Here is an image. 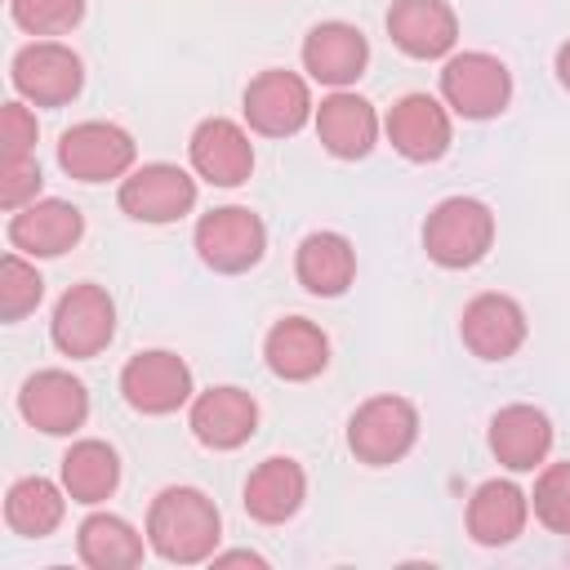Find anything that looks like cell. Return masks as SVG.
Listing matches in <instances>:
<instances>
[{"mask_svg": "<svg viewBox=\"0 0 570 570\" xmlns=\"http://www.w3.org/2000/svg\"><path fill=\"white\" fill-rule=\"evenodd\" d=\"M147 539L165 561L196 566V561L214 557V548L223 539V517L209 494H200L191 485H169L151 499Z\"/></svg>", "mask_w": 570, "mask_h": 570, "instance_id": "6da1fadb", "label": "cell"}, {"mask_svg": "<svg viewBox=\"0 0 570 570\" xmlns=\"http://www.w3.org/2000/svg\"><path fill=\"white\" fill-rule=\"evenodd\" d=\"M494 245V214L472 196L441 200L423 223V249L441 267H472Z\"/></svg>", "mask_w": 570, "mask_h": 570, "instance_id": "7a4b0ae2", "label": "cell"}, {"mask_svg": "<svg viewBox=\"0 0 570 570\" xmlns=\"http://www.w3.org/2000/svg\"><path fill=\"white\" fill-rule=\"evenodd\" d=\"M414 441H419V410L405 396H370L347 423V445L370 468L405 459Z\"/></svg>", "mask_w": 570, "mask_h": 570, "instance_id": "3957f363", "label": "cell"}, {"mask_svg": "<svg viewBox=\"0 0 570 570\" xmlns=\"http://www.w3.org/2000/svg\"><path fill=\"white\" fill-rule=\"evenodd\" d=\"M49 334H53V347L71 361H89L98 356L111 334H116V303L102 285H71L58 307H53V321H49Z\"/></svg>", "mask_w": 570, "mask_h": 570, "instance_id": "277c9868", "label": "cell"}, {"mask_svg": "<svg viewBox=\"0 0 570 570\" xmlns=\"http://www.w3.org/2000/svg\"><path fill=\"white\" fill-rule=\"evenodd\" d=\"M58 165L76 183L125 178L134 165V138L111 120H80L58 138Z\"/></svg>", "mask_w": 570, "mask_h": 570, "instance_id": "5b68a950", "label": "cell"}, {"mask_svg": "<svg viewBox=\"0 0 570 570\" xmlns=\"http://www.w3.org/2000/svg\"><path fill=\"white\" fill-rule=\"evenodd\" d=\"M441 94H445V102H450L459 116H468V120H490V116H499V111L508 107V98H512V76H508V67H503L494 53L472 49V53H454V58L441 67Z\"/></svg>", "mask_w": 570, "mask_h": 570, "instance_id": "8992f818", "label": "cell"}, {"mask_svg": "<svg viewBox=\"0 0 570 570\" xmlns=\"http://www.w3.org/2000/svg\"><path fill=\"white\" fill-rule=\"evenodd\" d=\"M263 249H267V227L245 205L209 209L196 223V254L214 272H245V267H254L263 258Z\"/></svg>", "mask_w": 570, "mask_h": 570, "instance_id": "52a82bcc", "label": "cell"}, {"mask_svg": "<svg viewBox=\"0 0 570 570\" xmlns=\"http://www.w3.org/2000/svg\"><path fill=\"white\" fill-rule=\"evenodd\" d=\"M9 76H13V89H18L27 102H36V107H62V102H71V98L80 94V85H85L80 58H76L67 45H58V40L22 45V49L13 53Z\"/></svg>", "mask_w": 570, "mask_h": 570, "instance_id": "ba28073f", "label": "cell"}, {"mask_svg": "<svg viewBox=\"0 0 570 570\" xmlns=\"http://www.w3.org/2000/svg\"><path fill=\"white\" fill-rule=\"evenodd\" d=\"M312 116V94H307V80L294 76V71H258L245 89V120L254 134H267V138H285V134H298Z\"/></svg>", "mask_w": 570, "mask_h": 570, "instance_id": "9c48e42d", "label": "cell"}, {"mask_svg": "<svg viewBox=\"0 0 570 570\" xmlns=\"http://www.w3.org/2000/svg\"><path fill=\"white\" fill-rule=\"evenodd\" d=\"M120 392L138 414H174L178 405L191 401V370L183 356H174L165 347L138 352L120 370Z\"/></svg>", "mask_w": 570, "mask_h": 570, "instance_id": "30bf717a", "label": "cell"}, {"mask_svg": "<svg viewBox=\"0 0 570 570\" xmlns=\"http://www.w3.org/2000/svg\"><path fill=\"white\" fill-rule=\"evenodd\" d=\"M196 205V178L178 165H142L120 183V209L138 223H174L191 214Z\"/></svg>", "mask_w": 570, "mask_h": 570, "instance_id": "8fae6325", "label": "cell"}, {"mask_svg": "<svg viewBox=\"0 0 570 570\" xmlns=\"http://www.w3.org/2000/svg\"><path fill=\"white\" fill-rule=\"evenodd\" d=\"M18 410H22V419L31 428H40L49 436H67L89 419V392L67 370H40V374H31L22 383Z\"/></svg>", "mask_w": 570, "mask_h": 570, "instance_id": "7c38bea8", "label": "cell"}, {"mask_svg": "<svg viewBox=\"0 0 570 570\" xmlns=\"http://www.w3.org/2000/svg\"><path fill=\"white\" fill-rule=\"evenodd\" d=\"M187 151H191V169L214 187H240L249 178V169H254L249 134L227 116L200 120L191 142H187Z\"/></svg>", "mask_w": 570, "mask_h": 570, "instance_id": "4fadbf2b", "label": "cell"}, {"mask_svg": "<svg viewBox=\"0 0 570 570\" xmlns=\"http://www.w3.org/2000/svg\"><path fill=\"white\" fill-rule=\"evenodd\" d=\"M459 330H463V343L472 347V356H481V361H508L525 343V312L508 294H476L463 307Z\"/></svg>", "mask_w": 570, "mask_h": 570, "instance_id": "5bb4252c", "label": "cell"}, {"mask_svg": "<svg viewBox=\"0 0 570 570\" xmlns=\"http://www.w3.org/2000/svg\"><path fill=\"white\" fill-rule=\"evenodd\" d=\"M387 36L410 58H441L459 40V18L445 0H392Z\"/></svg>", "mask_w": 570, "mask_h": 570, "instance_id": "9a60e30c", "label": "cell"}, {"mask_svg": "<svg viewBox=\"0 0 570 570\" xmlns=\"http://www.w3.org/2000/svg\"><path fill=\"white\" fill-rule=\"evenodd\" d=\"M80 236H85L80 209L67 205V200H53V196H49V200H31V205L13 209V218H9V240H13V249H22V254H31V258H58V254H67Z\"/></svg>", "mask_w": 570, "mask_h": 570, "instance_id": "2e32d148", "label": "cell"}, {"mask_svg": "<svg viewBox=\"0 0 570 570\" xmlns=\"http://www.w3.org/2000/svg\"><path fill=\"white\" fill-rule=\"evenodd\" d=\"M387 138L405 160H441L450 147V111L432 94H405L387 111Z\"/></svg>", "mask_w": 570, "mask_h": 570, "instance_id": "e0dca14e", "label": "cell"}, {"mask_svg": "<svg viewBox=\"0 0 570 570\" xmlns=\"http://www.w3.org/2000/svg\"><path fill=\"white\" fill-rule=\"evenodd\" d=\"M370 62V45L352 22H316L303 40V67L312 80L343 89L352 85Z\"/></svg>", "mask_w": 570, "mask_h": 570, "instance_id": "ac0fdd59", "label": "cell"}, {"mask_svg": "<svg viewBox=\"0 0 570 570\" xmlns=\"http://www.w3.org/2000/svg\"><path fill=\"white\" fill-rule=\"evenodd\" d=\"M258 428V401L240 387H209L191 401V432L209 450H236Z\"/></svg>", "mask_w": 570, "mask_h": 570, "instance_id": "d6986e66", "label": "cell"}, {"mask_svg": "<svg viewBox=\"0 0 570 570\" xmlns=\"http://www.w3.org/2000/svg\"><path fill=\"white\" fill-rule=\"evenodd\" d=\"M552 450V423L534 405H503L490 419V454L512 472H534Z\"/></svg>", "mask_w": 570, "mask_h": 570, "instance_id": "ffe728a7", "label": "cell"}, {"mask_svg": "<svg viewBox=\"0 0 570 570\" xmlns=\"http://www.w3.org/2000/svg\"><path fill=\"white\" fill-rule=\"evenodd\" d=\"M316 138L330 156L338 160H356L374 147L379 138V116L374 107L361 98V94H347V89H334L321 107H316Z\"/></svg>", "mask_w": 570, "mask_h": 570, "instance_id": "44dd1931", "label": "cell"}, {"mask_svg": "<svg viewBox=\"0 0 570 570\" xmlns=\"http://www.w3.org/2000/svg\"><path fill=\"white\" fill-rule=\"evenodd\" d=\"M263 356L272 365L276 379H289V383H303V379H316L330 361V338L321 325H312L307 316H285L267 330V343H263Z\"/></svg>", "mask_w": 570, "mask_h": 570, "instance_id": "7402d4cb", "label": "cell"}, {"mask_svg": "<svg viewBox=\"0 0 570 570\" xmlns=\"http://www.w3.org/2000/svg\"><path fill=\"white\" fill-rule=\"evenodd\" d=\"M307 476L294 459H263L245 481V512L263 525H281L303 508Z\"/></svg>", "mask_w": 570, "mask_h": 570, "instance_id": "603a6c76", "label": "cell"}, {"mask_svg": "<svg viewBox=\"0 0 570 570\" xmlns=\"http://www.w3.org/2000/svg\"><path fill=\"white\" fill-rule=\"evenodd\" d=\"M294 272H298V281H303L307 294L334 298L356 276V249L338 232H312V236H303V245L294 254Z\"/></svg>", "mask_w": 570, "mask_h": 570, "instance_id": "cb8c5ba5", "label": "cell"}, {"mask_svg": "<svg viewBox=\"0 0 570 570\" xmlns=\"http://www.w3.org/2000/svg\"><path fill=\"white\" fill-rule=\"evenodd\" d=\"M525 517H530V503L512 481H485L468 499V534L485 548L512 543L525 530Z\"/></svg>", "mask_w": 570, "mask_h": 570, "instance_id": "d4e9b609", "label": "cell"}, {"mask_svg": "<svg viewBox=\"0 0 570 570\" xmlns=\"http://www.w3.org/2000/svg\"><path fill=\"white\" fill-rule=\"evenodd\" d=\"M120 485V459L107 441H76L62 454V490L71 503H102Z\"/></svg>", "mask_w": 570, "mask_h": 570, "instance_id": "484cf974", "label": "cell"}, {"mask_svg": "<svg viewBox=\"0 0 570 570\" xmlns=\"http://www.w3.org/2000/svg\"><path fill=\"white\" fill-rule=\"evenodd\" d=\"M76 552L94 570H129V566L142 561V539H138V530L125 517L94 512L76 530Z\"/></svg>", "mask_w": 570, "mask_h": 570, "instance_id": "4316f807", "label": "cell"}, {"mask_svg": "<svg viewBox=\"0 0 570 570\" xmlns=\"http://www.w3.org/2000/svg\"><path fill=\"white\" fill-rule=\"evenodd\" d=\"M62 494H67V490H58V485L45 481V476H22V481H13L9 494H4V521H9V530L22 534V539H45V534L58 530V521H62V508H67Z\"/></svg>", "mask_w": 570, "mask_h": 570, "instance_id": "83f0119b", "label": "cell"}, {"mask_svg": "<svg viewBox=\"0 0 570 570\" xmlns=\"http://www.w3.org/2000/svg\"><path fill=\"white\" fill-rule=\"evenodd\" d=\"M40 294H45L40 272L22 254H4L0 258V316L4 321H22L27 312H36Z\"/></svg>", "mask_w": 570, "mask_h": 570, "instance_id": "f1b7e54d", "label": "cell"}, {"mask_svg": "<svg viewBox=\"0 0 570 570\" xmlns=\"http://www.w3.org/2000/svg\"><path fill=\"white\" fill-rule=\"evenodd\" d=\"M9 13L31 36H62L85 18V0H9Z\"/></svg>", "mask_w": 570, "mask_h": 570, "instance_id": "f546056e", "label": "cell"}, {"mask_svg": "<svg viewBox=\"0 0 570 570\" xmlns=\"http://www.w3.org/2000/svg\"><path fill=\"white\" fill-rule=\"evenodd\" d=\"M530 499H534V517L552 534H570V463H548Z\"/></svg>", "mask_w": 570, "mask_h": 570, "instance_id": "4dcf8cb0", "label": "cell"}, {"mask_svg": "<svg viewBox=\"0 0 570 570\" xmlns=\"http://www.w3.org/2000/svg\"><path fill=\"white\" fill-rule=\"evenodd\" d=\"M40 191V165L36 156H4L0 151V205L4 209H22L31 205Z\"/></svg>", "mask_w": 570, "mask_h": 570, "instance_id": "1f68e13d", "label": "cell"}, {"mask_svg": "<svg viewBox=\"0 0 570 570\" xmlns=\"http://www.w3.org/2000/svg\"><path fill=\"white\" fill-rule=\"evenodd\" d=\"M0 142H4V156H31V147H36V116L22 102H4V111H0Z\"/></svg>", "mask_w": 570, "mask_h": 570, "instance_id": "d6a6232c", "label": "cell"}, {"mask_svg": "<svg viewBox=\"0 0 570 570\" xmlns=\"http://www.w3.org/2000/svg\"><path fill=\"white\" fill-rule=\"evenodd\" d=\"M263 566V557L258 552H223V557H214V566Z\"/></svg>", "mask_w": 570, "mask_h": 570, "instance_id": "836d02e7", "label": "cell"}, {"mask_svg": "<svg viewBox=\"0 0 570 570\" xmlns=\"http://www.w3.org/2000/svg\"><path fill=\"white\" fill-rule=\"evenodd\" d=\"M557 80H561V85L570 89V40H566V45L557 49Z\"/></svg>", "mask_w": 570, "mask_h": 570, "instance_id": "e575fe53", "label": "cell"}]
</instances>
